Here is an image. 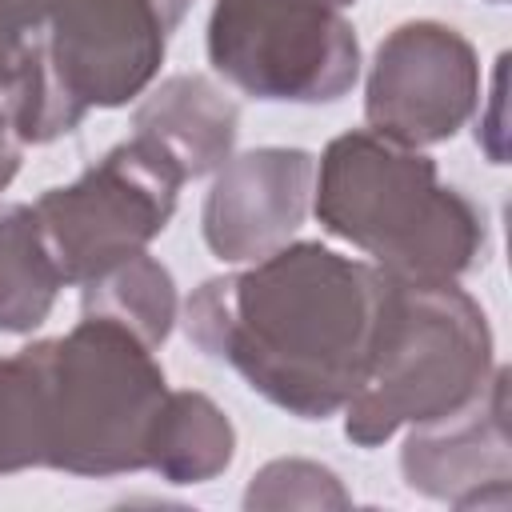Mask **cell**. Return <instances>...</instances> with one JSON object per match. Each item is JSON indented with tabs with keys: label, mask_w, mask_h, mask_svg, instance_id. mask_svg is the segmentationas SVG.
Wrapping results in <instances>:
<instances>
[{
	"label": "cell",
	"mask_w": 512,
	"mask_h": 512,
	"mask_svg": "<svg viewBox=\"0 0 512 512\" xmlns=\"http://www.w3.org/2000/svg\"><path fill=\"white\" fill-rule=\"evenodd\" d=\"M388 272L316 240L204 280L184 304L188 340L300 420L340 412L368 376Z\"/></svg>",
	"instance_id": "1"
},
{
	"label": "cell",
	"mask_w": 512,
	"mask_h": 512,
	"mask_svg": "<svg viewBox=\"0 0 512 512\" xmlns=\"http://www.w3.org/2000/svg\"><path fill=\"white\" fill-rule=\"evenodd\" d=\"M164 400L152 348L104 316H80L72 332L0 360V472H140Z\"/></svg>",
	"instance_id": "2"
},
{
	"label": "cell",
	"mask_w": 512,
	"mask_h": 512,
	"mask_svg": "<svg viewBox=\"0 0 512 512\" xmlns=\"http://www.w3.org/2000/svg\"><path fill=\"white\" fill-rule=\"evenodd\" d=\"M312 196L316 220L396 280H460L488 240L484 212L440 184L432 156L372 128L344 132L324 148Z\"/></svg>",
	"instance_id": "3"
},
{
	"label": "cell",
	"mask_w": 512,
	"mask_h": 512,
	"mask_svg": "<svg viewBox=\"0 0 512 512\" xmlns=\"http://www.w3.org/2000/svg\"><path fill=\"white\" fill-rule=\"evenodd\" d=\"M492 376V328L456 284L388 276L384 320L364 384L344 404V432L376 448L400 428L428 424L476 400Z\"/></svg>",
	"instance_id": "4"
},
{
	"label": "cell",
	"mask_w": 512,
	"mask_h": 512,
	"mask_svg": "<svg viewBox=\"0 0 512 512\" xmlns=\"http://www.w3.org/2000/svg\"><path fill=\"white\" fill-rule=\"evenodd\" d=\"M356 0H216L212 68L256 100L328 104L360 76V40L344 16Z\"/></svg>",
	"instance_id": "5"
},
{
	"label": "cell",
	"mask_w": 512,
	"mask_h": 512,
	"mask_svg": "<svg viewBox=\"0 0 512 512\" xmlns=\"http://www.w3.org/2000/svg\"><path fill=\"white\" fill-rule=\"evenodd\" d=\"M184 172L144 136L104 152L80 180L48 188L32 208L64 284L144 252L172 220Z\"/></svg>",
	"instance_id": "6"
},
{
	"label": "cell",
	"mask_w": 512,
	"mask_h": 512,
	"mask_svg": "<svg viewBox=\"0 0 512 512\" xmlns=\"http://www.w3.org/2000/svg\"><path fill=\"white\" fill-rule=\"evenodd\" d=\"M196 0H52L48 8V68L84 120L92 108L136 100L160 72L172 32Z\"/></svg>",
	"instance_id": "7"
},
{
	"label": "cell",
	"mask_w": 512,
	"mask_h": 512,
	"mask_svg": "<svg viewBox=\"0 0 512 512\" xmlns=\"http://www.w3.org/2000/svg\"><path fill=\"white\" fill-rule=\"evenodd\" d=\"M480 104L476 48L440 20H408L392 28L368 68V128L424 148L456 136Z\"/></svg>",
	"instance_id": "8"
},
{
	"label": "cell",
	"mask_w": 512,
	"mask_h": 512,
	"mask_svg": "<svg viewBox=\"0 0 512 512\" xmlns=\"http://www.w3.org/2000/svg\"><path fill=\"white\" fill-rule=\"evenodd\" d=\"M400 472L412 492L444 500L452 508H508V368H492L484 392L464 408L428 424H412L400 448Z\"/></svg>",
	"instance_id": "9"
},
{
	"label": "cell",
	"mask_w": 512,
	"mask_h": 512,
	"mask_svg": "<svg viewBox=\"0 0 512 512\" xmlns=\"http://www.w3.org/2000/svg\"><path fill=\"white\" fill-rule=\"evenodd\" d=\"M316 160L304 148H252L228 156L204 200V240L228 264L284 248L308 216Z\"/></svg>",
	"instance_id": "10"
},
{
	"label": "cell",
	"mask_w": 512,
	"mask_h": 512,
	"mask_svg": "<svg viewBox=\"0 0 512 512\" xmlns=\"http://www.w3.org/2000/svg\"><path fill=\"white\" fill-rule=\"evenodd\" d=\"M136 136L152 140L180 172L184 180L216 172L236 144L240 108L224 88H216L200 72H180L160 80L132 116Z\"/></svg>",
	"instance_id": "11"
},
{
	"label": "cell",
	"mask_w": 512,
	"mask_h": 512,
	"mask_svg": "<svg viewBox=\"0 0 512 512\" xmlns=\"http://www.w3.org/2000/svg\"><path fill=\"white\" fill-rule=\"evenodd\" d=\"M48 8L52 0H0V100L24 144H48L80 128L48 68Z\"/></svg>",
	"instance_id": "12"
},
{
	"label": "cell",
	"mask_w": 512,
	"mask_h": 512,
	"mask_svg": "<svg viewBox=\"0 0 512 512\" xmlns=\"http://www.w3.org/2000/svg\"><path fill=\"white\" fill-rule=\"evenodd\" d=\"M236 452V428L204 392H168L148 448V468L168 484L216 480Z\"/></svg>",
	"instance_id": "13"
},
{
	"label": "cell",
	"mask_w": 512,
	"mask_h": 512,
	"mask_svg": "<svg viewBox=\"0 0 512 512\" xmlns=\"http://www.w3.org/2000/svg\"><path fill=\"white\" fill-rule=\"evenodd\" d=\"M64 276L48 252L32 204H0V332L24 336L40 328L56 304Z\"/></svg>",
	"instance_id": "14"
},
{
	"label": "cell",
	"mask_w": 512,
	"mask_h": 512,
	"mask_svg": "<svg viewBox=\"0 0 512 512\" xmlns=\"http://www.w3.org/2000/svg\"><path fill=\"white\" fill-rule=\"evenodd\" d=\"M80 312L104 316V320L136 332L148 348H160L176 324L172 272L156 256L132 252L80 284Z\"/></svg>",
	"instance_id": "15"
},
{
	"label": "cell",
	"mask_w": 512,
	"mask_h": 512,
	"mask_svg": "<svg viewBox=\"0 0 512 512\" xmlns=\"http://www.w3.org/2000/svg\"><path fill=\"white\" fill-rule=\"evenodd\" d=\"M348 492L332 468L312 460H272L264 464L248 492L244 508H348Z\"/></svg>",
	"instance_id": "16"
},
{
	"label": "cell",
	"mask_w": 512,
	"mask_h": 512,
	"mask_svg": "<svg viewBox=\"0 0 512 512\" xmlns=\"http://www.w3.org/2000/svg\"><path fill=\"white\" fill-rule=\"evenodd\" d=\"M20 152H24V140L16 132V120L8 112V104L0 100V192L12 184V176L20 172Z\"/></svg>",
	"instance_id": "17"
},
{
	"label": "cell",
	"mask_w": 512,
	"mask_h": 512,
	"mask_svg": "<svg viewBox=\"0 0 512 512\" xmlns=\"http://www.w3.org/2000/svg\"><path fill=\"white\" fill-rule=\"evenodd\" d=\"M496 4H504V0H496Z\"/></svg>",
	"instance_id": "18"
}]
</instances>
